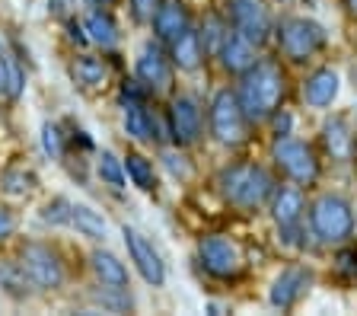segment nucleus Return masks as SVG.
Masks as SVG:
<instances>
[{"instance_id":"nucleus-37","label":"nucleus","mask_w":357,"mask_h":316,"mask_svg":"<svg viewBox=\"0 0 357 316\" xmlns=\"http://www.w3.org/2000/svg\"><path fill=\"white\" fill-rule=\"evenodd\" d=\"M96 3H102V7H105V3H112V0H96Z\"/></svg>"},{"instance_id":"nucleus-34","label":"nucleus","mask_w":357,"mask_h":316,"mask_svg":"<svg viewBox=\"0 0 357 316\" xmlns=\"http://www.w3.org/2000/svg\"><path fill=\"white\" fill-rule=\"evenodd\" d=\"M20 93H22V70H20V64H16V61H10V99H16Z\"/></svg>"},{"instance_id":"nucleus-15","label":"nucleus","mask_w":357,"mask_h":316,"mask_svg":"<svg viewBox=\"0 0 357 316\" xmlns=\"http://www.w3.org/2000/svg\"><path fill=\"white\" fill-rule=\"evenodd\" d=\"M214 58H220V64H223L227 74H243V70H249L255 61H259L255 58V45L245 36H239L236 29H230L227 36H223V42H220V48H217Z\"/></svg>"},{"instance_id":"nucleus-6","label":"nucleus","mask_w":357,"mask_h":316,"mask_svg":"<svg viewBox=\"0 0 357 316\" xmlns=\"http://www.w3.org/2000/svg\"><path fill=\"white\" fill-rule=\"evenodd\" d=\"M310 227L322 243H344L354 230L351 204L342 195H319L310 204Z\"/></svg>"},{"instance_id":"nucleus-16","label":"nucleus","mask_w":357,"mask_h":316,"mask_svg":"<svg viewBox=\"0 0 357 316\" xmlns=\"http://www.w3.org/2000/svg\"><path fill=\"white\" fill-rule=\"evenodd\" d=\"M121 125H125V135L137 144H153V137H160L153 125V115H150V109L137 96H125V103H121Z\"/></svg>"},{"instance_id":"nucleus-1","label":"nucleus","mask_w":357,"mask_h":316,"mask_svg":"<svg viewBox=\"0 0 357 316\" xmlns=\"http://www.w3.org/2000/svg\"><path fill=\"white\" fill-rule=\"evenodd\" d=\"M284 93H287V80H284L281 64H275V61H255L252 68L239 74L236 99L249 121L271 119L281 105Z\"/></svg>"},{"instance_id":"nucleus-28","label":"nucleus","mask_w":357,"mask_h":316,"mask_svg":"<svg viewBox=\"0 0 357 316\" xmlns=\"http://www.w3.org/2000/svg\"><path fill=\"white\" fill-rule=\"evenodd\" d=\"M96 176H99V182H102V186L112 188V192H125V182H128L125 163H121V160L115 157L112 151H102L96 157Z\"/></svg>"},{"instance_id":"nucleus-11","label":"nucleus","mask_w":357,"mask_h":316,"mask_svg":"<svg viewBox=\"0 0 357 316\" xmlns=\"http://www.w3.org/2000/svg\"><path fill=\"white\" fill-rule=\"evenodd\" d=\"M134 77L147 93L153 96H163V93L172 90V61L156 42H147V45L137 52V61H134Z\"/></svg>"},{"instance_id":"nucleus-24","label":"nucleus","mask_w":357,"mask_h":316,"mask_svg":"<svg viewBox=\"0 0 357 316\" xmlns=\"http://www.w3.org/2000/svg\"><path fill=\"white\" fill-rule=\"evenodd\" d=\"M36 188H38V176H36V170H29V166L13 163L0 173V192L10 198H29Z\"/></svg>"},{"instance_id":"nucleus-33","label":"nucleus","mask_w":357,"mask_h":316,"mask_svg":"<svg viewBox=\"0 0 357 316\" xmlns=\"http://www.w3.org/2000/svg\"><path fill=\"white\" fill-rule=\"evenodd\" d=\"M128 7H131L134 20L137 23H150L156 13V7H160V0H128Z\"/></svg>"},{"instance_id":"nucleus-27","label":"nucleus","mask_w":357,"mask_h":316,"mask_svg":"<svg viewBox=\"0 0 357 316\" xmlns=\"http://www.w3.org/2000/svg\"><path fill=\"white\" fill-rule=\"evenodd\" d=\"M121 163H125V176L131 179L134 188H141V192H153L156 188V173H153V163H150L144 153L128 151L125 157H121Z\"/></svg>"},{"instance_id":"nucleus-35","label":"nucleus","mask_w":357,"mask_h":316,"mask_svg":"<svg viewBox=\"0 0 357 316\" xmlns=\"http://www.w3.org/2000/svg\"><path fill=\"white\" fill-rule=\"evenodd\" d=\"M10 96V61L0 54V99Z\"/></svg>"},{"instance_id":"nucleus-5","label":"nucleus","mask_w":357,"mask_h":316,"mask_svg":"<svg viewBox=\"0 0 357 316\" xmlns=\"http://www.w3.org/2000/svg\"><path fill=\"white\" fill-rule=\"evenodd\" d=\"M211 135L223 147H239L249 137V119L236 99V90H217L208 109Z\"/></svg>"},{"instance_id":"nucleus-29","label":"nucleus","mask_w":357,"mask_h":316,"mask_svg":"<svg viewBox=\"0 0 357 316\" xmlns=\"http://www.w3.org/2000/svg\"><path fill=\"white\" fill-rule=\"evenodd\" d=\"M70 204H74L70 198L54 195L52 202H45V208L38 211V218L48 227H70Z\"/></svg>"},{"instance_id":"nucleus-12","label":"nucleus","mask_w":357,"mask_h":316,"mask_svg":"<svg viewBox=\"0 0 357 316\" xmlns=\"http://www.w3.org/2000/svg\"><path fill=\"white\" fill-rule=\"evenodd\" d=\"M230 23L259 48L271 36V10L265 0H230Z\"/></svg>"},{"instance_id":"nucleus-36","label":"nucleus","mask_w":357,"mask_h":316,"mask_svg":"<svg viewBox=\"0 0 357 316\" xmlns=\"http://www.w3.org/2000/svg\"><path fill=\"white\" fill-rule=\"evenodd\" d=\"M344 3H348V10H351V13H357V0H344Z\"/></svg>"},{"instance_id":"nucleus-4","label":"nucleus","mask_w":357,"mask_h":316,"mask_svg":"<svg viewBox=\"0 0 357 316\" xmlns=\"http://www.w3.org/2000/svg\"><path fill=\"white\" fill-rule=\"evenodd\" d=\"M278 45H281L287 61L303 64V61L316 58L328 45V32L326 26L310 20V16H287L278 26Z\"/></svg>"},{"instance_id":"nucleus-18","label":"nucleus","mask_w":357,"mask_h":316,"mask_svg":"<svg viewBox=\"0 0 357 316\" xmlns=\"http://www.w3.org/2000/svg\"><path fill=\"white\" fill-rule=\"evenodd\" d=\"M70 80H74L80 90H102L105 83L112 80L109 61L96 58V54H80V58L70 61Z\"/></svg>"},{"instance_id":"nucleus-2","label":"nucleus","mask_w":357,"mask_h":316,"mask_svg":"<svg viewBox=\"0 0 357 316\" xmlns=\"http://www.w3.org/2000/svg\"><path fill=\"white\" fill-rule=\"evenodd\" d=\"M217 188L227 204L239 211H259L268 198L275 195V179L259 163H233L223 166L217 176Z\"/></svg>"},{"instance_id":"nucleus-23","label":"nucleus","mask_w":357,"mask_h":316,"mask_svg":"<svg viewBox=\"0 0 357 316\" xmlns=\"http://www.w3.org/2000/svg\"><path fill=\"white\" fill-rule=\"evenodd\" d=\"M0 294H7L10 301H29L32 294H36V287H32L29 275L22 271V265L16 262V259H3L0 262Z\"/></svg>"},{"instance_id":"nucleus-3","label":"nucleus","mask_w":357,"mask_h":316,"mask_svg":"<svg viewBox=\"0 0 357 316\" xmlns=\"http://www.w3.org/2000/svg\"><path fill=\"white\" fill-rule=\"evenodd\" d=\"M16 262H20L22 271L29 275L32 287H36L38 294H54L67 285V262L52 243H42V240L20 243Z\"/></svg>"},{"instance_id":"nucleus-17","label":"nucleus","mask_w":357,"mask_h":316,"mask_svg":"<svg viewBox=\"0 0 357 316\" xmlns=\"http://www.w3.org/2000/svg\"><path fill=\"white\" fill-rule=\"evenodd\" d=\"M89 271H93V278H96L102 287H128L131 285L128 265L121 262L115 253H109V249H93V253H89Z\"/></svg>"},{"instance_id":"nucleus-9","label":"nucleus","mask_w":357,"mask_h":316,"mask_svg":"<svg viewBox=\"0 0 357 316\" xmlns=\"http://www.w3.org/2000/svg\"><path fill=\"white\" fill-rule=\"evenodd\" d=\"M121 240H125L128 259L134 262L137 275H141L147 285L163 287L166 285V262H163V256H160V249L153 246V240H147V236L131 224L121 227Z\"/></svg>"},{"instance_id":"nucleus-20","label":"nucleus","mask_w":357,"mask_h":316,"mask_svg":"<svg viewBox=\"0 0 357 316\" xmlns=\"http://www.w3.org/2000/svg\"><path fill=\"white\" fill-rule=\"evenodd\" d=\"M204 58H208V54H204V45H201V32L192 29V26H188V29L182 32L178 38H172V42H169L172 68H178V70H198Z\"/></svg>"},{"instance_id":"nucleus-14","label":"nucleus","mask_w":357,"mask_h":316,"mask_svg":"<svg viewBox=\"0 0 357 316\" xmlns=\"http://www.w3.org/2000/svg\"><path fill=\"white\" fill-rule=\"evenodd\" d=\"M310 285H312L310 271H306L303 265H290V269H284L281 275L275 278L268 301H271V307H278V310H290V307H297V303L306 297Z\"/></svg>"},{"instance_id":"nucleus-13","label":"nucleus","mask_w":357,"mask_h":316,"mask_svg":"<svg viewBox=\"0 0 357 316\" xmlns=\"http://www.w3.org/2000/svg\"><path fill=\"white\" fill-rule=\"evenodd\" d=\"M201 128H204V119H201V105L195 96L188 93H178L169 103V135L178 147H188L201 137Z\"/></svg>"},{"instance_id":"nucleus-7","label":"nucleus","mask_w":357,"mask_h":316,"mask_svg":"<svg viewBox=\"0 0 357 316\" xmlns=\"http://www.w3.org/2000/svg\"><path fill=\"white\" fill-rule=\"evenodd\" d=\"M271 157L281 166V173L297 186H312L319 179V160L306 141L300 137H278L275 147H271Z\"/></svg>"},{"instance_id":"nucleus-32","label":"nucleus","mask_w":357,"mask_h":316,"mask_svg":"<svg viewBox=\"0 0 357 316\" xmlns=\"http://www.w3.org/2000/svg\"><path fill=\"white\" fill-rule=\"evenodd\" d=\"M16 227H20V220H16V211L10 208V204H0V246L13 240V236H16Z\"/></svg>"},{"instance_id":"nucleus-26","label":"nucleus","mask_w":357,"mask_h":316,"mask_svg":"<svg viewBox=\"0 0 357 316\" xmlns=\"http://www.w3.org/2000/svg\"><path fill=\"white\" fill-rule=\"evenodd\" d=\"M83 32H89V42H96L99 48H115L119 45V26L105 10H89L83 20Z\"/></svg>"},{"instance_id":"nucleus-10","label":"nucleus","mask_w":357,"mask_h":316,"mask_svg":"<svg viewBox=\"0 0 357 316\" xmlns=\"http://www.w3.org/2000/svg\"><path fill=\"white\" fill-rule=\"evenodd\" d=\"M306 211V202H303V192L297 186H281L275 188L271 195V218H275L278 230H281V240L287 246H303V227H300V218Z\"/></svg>"},{"instance_id":"nucleus-30","label":"nucleus","mask_w":357,"mask_h":316,"mask_svg":"<svg viewBox=\"0 0 357 316\" xmlns=\"http://www.w3.org/2000/svg\"><path fill=\"white\" fill-rule=\"evenodd\" d=\"M42 151L48 153L52 160H64L67 147H64V131H61V125H54V121H45L42 125Z\"/></svg>"},{"instance_id":"nucleus-22","label":"nucleus","mask_w":357,"mask_h":316,"mask_svg":"<svg viewBox=\"0 0 357 316\" xmlns=\"http://www.w3.org/2000/svg\"><path fill=\"white\" fill-rule=\"evenodd\" d=\"M70 227L93 243H105V236H109V220H105L96 208L80 204V202L70 204Z\"/></svg>"},{"instance_id":"nucleus-25","label":"nucleus","mask_w":357,"mask_h":316,"mask_svg":"<svg viewBox=\"0 0 357 316\" xmlns=\"http://www.w3.org/2000/svg\"><path fill=\"white\" fill-rule=\"evenodd\" d=\"M322 141H326L328 153L335 160H351V151H354V135H351L348 121L342 115H332V119L322 125Z\"/></svg>"},{"instance_id":"nucleus-8","label":"nucleus","mask_w":357,"mask_h":316,"mask_svg":"<svg viewBox=\"0 0 357 316\" xmlns=\"http://www.w3.org/2000/svg\"><path fill=\"white\" fill-rule=\"evenodd\" d=\"M198 262L208 275H214L220 281H230L243 271V253H239V246L230 236L211 234L198 240Z\"/></svg>"},{"instance_id":"nucleus-31","label":"nucleus","mask_w":357,"mask_h":316,"mask_svg":"<svg viewBox=\"0 0 357 316\" xmlns=\"http://www.w3.org/2000/svg\"><path fill=\"white\" fill-rule=\"evenodd\" d=\"M227 32H230V26L223 23V20L208 16V23H204V29H201V45H204V54H217V48H220V42H223Z\"/></svg>"},{"instance_id":"nucleus-19","label":"nucleus","mask_w":357,"mask_h":316,"mask_svg":"<svg viewBox=\"0 0 357 316\" xmlns=\"http://www.w3.org/2000/svg\"><path fill=\"white\" fill-rule=\"evenodd\" d=\"M153 32H156V38L160 42H172V38H178L182 32L188 29V13H185V7L178 3V0H160V7H156V13H153Z\"/></svg>"},{"instance_id":"nucleus-21","label":"nucleus","mask_w":357,"mask_h":316,"mask_svg":"<svg viewBox=\"0 0 357 316\" xmlns=\"http://www.w3.org/2000/svg\"><path fill=\"white\" fill-rule=\"evenodd\" d=\"M338 86H342V83H338V74H335L332 68H319L303 80V99L312 105V109H326V105L335 103Z\"/></svg>"}]
</instances>
